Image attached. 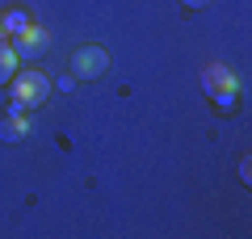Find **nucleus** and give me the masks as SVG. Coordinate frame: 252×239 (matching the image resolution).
I'll return each mask as SVG.
<instances>
[{"label":"nucleus","mask_w":252,"mask_h":239,"mask_svg":"<svg viewBox=\"0 0 252 239\" xmlns=\"http://www.w3.org/2000/svg\"><path fill=\"white\" fill-rule=\"evenodd\" d=\"M9 92H13L9 109H38L46 97H51V76H42V71L26 67V71H17V76H13Z\"/></svg>","instance_id":"1"},{"label":"nucleus","mask_w":252,"mask_h":239,"mask_svg":"<svg viewBox=\"0 0 252 239\" xmlns=\"http://www.w3.org/2000/svg\"><path fill=\"white\" fill-rule=\"evenodd\" d=\"M109 71V51L97 42H84L72 51V76L76 80H101Z\"/></svg>","instance_id":"2"},{"label":"nucleus","mask_w":252,"mask_h":239,"mask_svg":"<svg viewBox=\"0 0 252 239\" xmlns=\"http://www.w3.org/2000/svg\"><path fill=\"white\" fill-rule=\"evenodd\" d=\"M202 89H206V97L215 101V105L231 109L235 105V92H240V80H235L227 67H206V71H202Z\"/></svg>","instance_id":"3"},{"label":"nucleus","mask_w":252,"mask_h":239,"mask_svg":"<svg viewBox=\"0 0 252 239\" xmlns=\"http://www.w3.org/2000/svg\"><path fill=\"white\" fill-rule=\"evenodd\" d=\"M46 42H51V38H46V30H38L34 21H30V26L21 30L17 38H9V46L17 51V59H21V63H34V59H42V55H46Z\"/></svg>","instance_id":"4"},{"label":"nucleus","mask_w":252,"mask_h":239,"mask_svg":"<svg viewBox=\"0 0 252 239\" xmlns=\"http://www.w3.org/2000/svg\"><path fill=\"white\" fill-rule=\"evenodd\" d=\"M26 134H30L26 109H9V118H4V126H0V139H4V143H21Z\"/></svg>","instance_id":"5"},{"label":"nucleus","mask_w":252,"mask_h":239,"mask_svg":"<svg viewBox=\"0 0 252 239\" xmlns=\"http://www.w3.org/2000/svg\"><path fill=\"white\" fill-rule=\"evenodd\" d=\"M17 71H21V59H17V51H13L9 42H0V89H9Z\"/></svg>","instance_id":"6"},{"label":"nucleus","mask_w":252,"mask_h":239,"mask_svg":"<svg viewBox=\"0 0 252 239\" xmlns=\"http://www.w3.org/2000/svg\"><path fill=\"white\" fill-rule=\"evenodd\" d=\"M0 26H4V38H17L30 26V13L26 9H0Z\"/></svg>","instance_id":"7"},{"label":"nucleus","mask_w":252,"mask_h":239,"mask_svg":"<svg viewBox=\"0 0 252 239\" xmlns=\"http://www.w3.org/2000/svg\"><path fill=\"white\" fill-rule=\"evenodd\" d=\"M181 4H185V9H206L210 0H181Z\"/></svg>","instance_id":"8"},{"label":"nucleus","mask_w":252,"mask_h":239,"mask_svg":"<svg viewBox=\"0 0 252 239\" xmlns=\"http://www.w3.org/2000/svg\"><path fill=\"white\" fill-rule=\"evenodd\" d=\"M0 42H9V38H4V26H0Z\"/></svg>","instance_id":"9"}]
</instances>
